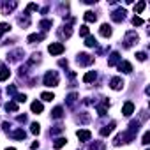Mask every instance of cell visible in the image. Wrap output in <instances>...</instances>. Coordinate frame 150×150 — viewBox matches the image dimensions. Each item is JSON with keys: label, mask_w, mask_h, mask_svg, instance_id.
<instances>
[{"label": "cell", "mask_w": 150, "mask_h": 150, "mask_svg": "<svg viewBox=\"0 0 150 150\" xmlns=\"http://www.w3.org/2000/svg\"><path fill=\"white\" fill-rule=\"evenodd\" d=\"M110 87H111L113 90H122V88H124V80H122V78H111Z\"/></svg>", "instance_id": "6"}, {"label": "cell", "mask_w": 150, "mask_h": 150, "mask_svg": "<svg viewBox=\"0 0 150 150\" xmlns=\"http://www.w3.org/2000/svg\"><path fill=\"white\" fill-rule=\"evenodd\" d=\"M30 108H32V111H34V113H41V111H42V104H41L39 101H34Z\"/></svg>", "instance_id": "24"}, {"label": "cell", "mask_w": 150, "mask_h": 150, "mask_svg": "<svg viewBox=\"0 0 150 150\" xmlns=\"http://www.w3.org/2000/svg\"><path fill=\"white\" fill-rule=\"evenodd\" d=\"M83 18H85V21H87V23H94V21L97 20V16H96V14H94L92 11H87Z\"/></svg>", "instance_id": "17"}, {"label": "cell", "mask_w": 150, "mask_h": 150, "mask_svg": "<svg viewBox=\"0 0 150 150\" xmlns=\"http://www.w3.org/2000/svg\"><path fill=\"white\" fill-rule=\"evenodd\" d=\"M138 41H139V37L136 35V32H134V30H129V32L125 34V37H124V46H125V48H131V46H132L134 42H138Z\"/></svg>", "instance_id": "2"}, {"label": "cell", "mask_w": 150, "mask_h": 150, "mask_svg": "<svg viewBox=\"0 0 150 150\" xmlns=\"http://www.w3.org/2000/svg\"><path fill=\"white\" fill-rule=\"evenodd\" d=\"M6 150H16V148H6Z\"/></svg>", "instance_id": "43"}, {"label": "cell", "mask_w": 150, "mask_h": 150, "mask_svg": "<svg viewBox=\"0 0 150 150\" xmlns=\"http://www.w3.org/2000/svg\"><path fill=\"white\" fill-rule=\"evenodd\" d=\"M111 20L117 21V23L124 21V20H125V11H124V9H117V11H113V13H111Z\"/></svg>", "instance_id": "4"}, {"label": "cell", "mask_w": 150, "mask_h": 150, "mask_svg": "<svg viewBox=\"0 0 150 150\" xmlns=\"http://www.w3.org/2000/svg\"><path fill=\"white\" fill-rule=\"evenodd\" d=\"M51 117H53V118H62V117H64V110H62L60 106H57V108L51 111Z\"/></svg>", "instance_id": "20"}, {"label": "cell", "mask_w": 150, "mask_h": 150, "mask_svg": "<svg viewBox=\"0 0 150 150\" xmlns=\"http://www.w3.org/2000/svg\"><path fill=\"white\" fill-rule=\"evenodd\" d=\"M85 44H87L88 48H94V46H97V41H96V37H94V35H87Z\"/></svg>", "instance_id": "19"}, {"label": "cell", "mask_w": 150, "mask_h": 150, "mask_svg": "<svg viewBox=\"0 0 150 150\" xmlns=\"http://www.w3.org/2000/svg\"><path fill=\"white\" fill-rule=\"evenodd\" d=\"M60 34H62L65 39H67V37H71V34H72V28H71V25H65V27H64V30H62Z\"/></svg>", "instance_id": "26"}, {"label": "cell", "mask_w": 150, "mask_h": 150, "mask_svg": "<svg viewBox=\"0 0 150 150\" xmlns=\"http://www.w3.org/2000/svg\"><path fill=\"white\" fill-rule=\"evenodd\" d=\"M30 131H32V134H39V132H41V125H39L37 122H34V124L30 125Z\"/></svg>", "instance_id": "29"}, {"label": "cell", "mask_w": 150, "mask_h": 150, "mask_svg": "<svg viewBox=\"0 0 150 150\" xmlns=\"http://www.w3.org/2000/svg\"><path fill=\"white\" fill-rule=\"evenodd\" d=\"M90 120V117H88V113H83L81 117H80V122H83V124H87Z\"/></svg>", "instance_id": "37"}, {"label": "cell", "mask_w": 150, "mask_h": 150, "mask_svg": "<svg viewBox=\"0 0 150 150\" xmlns=\"http://www.w3.org/2000/svg\"><path fill=\"white\" fill-rule=\"evenodd\" d=\"M41 99H42V101H53L55 96H53L51 92H42V94H41Z\"/></svg>", "instance_id": "27"}, {"label": "cell", "mask_w": 150, "mask_h": 150, "mask_svg": "<svg viewBox=\"0 0 150 150\" xmlns=\"http://www.w3.org/2000/svg\"><path fill=\"white\" fill-rule=\"evenodd\" d=\"M78 99V94H71L69 97H67V104H74V101Z\"/></svg>", "instance_id": "35"}, {"label": "cell", "mask_w": 150, "mask_h": 150, "mask_svg": "<svg viewBox=\"0 0 150 150\" xmlns=\"http://www.w3.org/2000/svg\"><path fill=\"white\" fill-rule=\"evenodd\" d=\"M64 44L62 42H51L50 46H48V51L51 53V55H62L64 53Z\"/></svg>", "instance_id": "3"}, {"label": "cell", "mask_w": 150, "mask_h": 150, "mask_svg": "<svg viewBox=\"0 0 150 150\" xmlns=\"http://www.w3.org/2000/svg\"><path fill=\"white\" fill-rule=\"evenodd\" d=\"M58 64H60V65H62V67H67V60H60V62H58Z\"/></svg>", "instance_id": "42"}, {"label": "cell", "mask_w": 150, "mask_h": 150, "mask_svg": "<svg viewBox=\"0 0 150 150\" xmlns=\"http://www.w3.org/2000/svg\"><path fill=\"white\" fill-rule=\"evenodd\" d=\"M9 28H11V25H7V23H0V37H2L6 32H9Z\"/></svg>", "instance_id": "28"}, {"label": "cell", "mask_w": 150, "mask_h": 150, "mask_svg": "<svg viewBox=\"0 0 150 150\" xmlns=\"http://www.w3.org/2000/svg\"><path fill=\"white\" fill-rule=\"evenodd\" d=\"M115 125H117L115 122H111L110 125H104V127L101 129V136H110V134L113 132V129H115Z\"/></svg>", "instance_id": "10"}, {"label": "cell", "mask_w": 150, "mask_h": 150, "mask_svg": "<svg viewBox=\"0 0 150 150\" xmlns=\"http://www.w3.org/2000/svg\"><path fill=\"white\" fill-rule=\"evenodd\" d=\"M7 94H9V96H16V87H14V85L7 87Z\"/></svg>", "instance_id": "36"}, {"label": "cell", "mask_w": 150, "mask_h": 150, "mask_svg": "<svg viewBox=\"0 0 150 150\" xmlns=\"http://www.w3.org/2000/svg\"><path fill=\"white\" fill-rule=\"evenodd\" d=\"M16 7H18V4H16V2H4L2 11H4V14H9V13H13Z\"/></svg>", "instance_id": "7"}, {"label": "cell", "mask_w": 150, "mask_h": 150, "mask_svg": "<svg viewBox=\"0 0 150 150\" xmlns=\"http://www.w3.org/2000/svg\"><path fill=\"white\" fill-rule=\"evenodd\" d=\"M6 110H7V111H18V103H16V101H9V103L6 104Z\"/></svg>", "instance_id": "23"}, {"label": "cell", "mask_w": 150, "mask_h": 150, "mask_svg": "<svg viewBox=\"0 0 150 150\" xmlns=\"http://www.w3.org/2000/svg\"><path fill=\"white\" fill-rule=\"evenodd\" d=\"M44 85L46 87H57L58 85V72L57 71H48L44 76Z\"/></svg>", "instance_id": "1"}, {"label": "cell", "mask_w": 150, "mask_h": 150, "mask_svg": "<svg viewBox=\"0 0 150 150\" xmlns=\"http://www.w3.org/2000/svg\"><path fill=\"white\" fill-rule=\"evenodd\" d=\"M9 76H11V71H9L7 67H2V69H0V81H6Z\"/></svg>", "instance_id": "14"}, {"label": "cell", "mask_w": 150, "mask_h": 150, "mask_svg": "<svg viewBox=\"0 0 150 150\" xmlns=\"http://www.w3.org/2000/svg\"><path fill=\"white\" fill-rule=\"evenodd\" d=\"M80 35H83V37H87V35H88V27H87V25L80 27Z\"/></svg>", "instance_id": "33"}, {"label": "cell", "mask_w": 150, "mask_h": 150, "mask_svg": "<svg viewBox=\"0 0 150 150\" xmlns=\"http://www.w3.org/2000/svg\"><path fill=\"white\" fill-rule=\"evenodd\" d=\"M99 34H101L103 37H110V35H111V27H110V25H106V23H104V25H101Z\"/></svg>", "instance_id": "11"}, {"label": "cell", "mask_w": 150, "mask_h": 150, "mask_svg": "<svg viewBox=\"0 0 150 150\" xmlns=\"http://www.w3.org/2000/svg\"><path fill=\"white\" fill-rule=\"evenodd\" d=\"M132 111H134V104H132L131 101H127V103L124 104V108H122V113H124L125 117H131V115H132Z\"/></svg>", "instance_id": "9"}, {"label": "cell", "mask_w": 150, "mask_h": 150, "mask_svg": "<svg viewBox=\"0 0 150 150\" xmlns=\"http://www.w3.org/2000/svg\"><path fill=\"white\" fill-rule=\"evenodd\" d=\"M143 23H145V21H143L139 16H134V18H132V25H134V27H139V25H143Z\"/></svg>", "instance_id": "30"}, {"label": "cell", "mask_w": 150, "mask_h": 150, "mask_svg": "<svg viewBox=\"0 0 150 150\" xmlns=\"http://www.w3.org/2000/svg\"><path fill=\"white\" fill-rule=\"evenodd\" d=\"M118 69H120L122 72H132V65H131L129 62H120V64H118Z\"/></svg>", "instance_id": "12"}, {"label": "cell", "mask_w": 150, "mask_h": 150, "mask_svg": "<svg viewBox=\"0 0 150 150\" xmlns=\"http://www.w3.org/2000/svg\"><path fill=\"white\" fill-rule=\"evenodd\" d=\"M96 76H97L96 71H88L85 76H83V81H85V83H90V81H94V80H96Z\"/></svg>", "instance_id": "15"}, {"label": "cell", "mask_w": 150, "mask_h": 150, "mask_svg": "<svg viewBox=\"0 0 150 150\" xmlns=\"http://www.w3.org/2000/svg\"><path fill=\"white\" fill-rule=\"evenodd\" d=\"M88 150H106V145H104L103 141H94V143L88 146Z\"/></svg>", "instance_id": "13"}, {"label": "cell", "mask_w": 150, "mask_h": 150, "mask_svg": "<svg viewBox=\"0 0 150 150\" xmlns=\"http://www.w3.org/2000/svg\"><path fill=\"white\" fill-rule=\"evenodd\" d=\"M150 143V132H145L143 134V145H148Z\"/></svg>", "instance_id": "38"}, {"label": "cell", "mask_w": 150, "mask_h": 150, "mask_svg": "<svg viewBox=\"0 0 150 150\" xmlns=\"http://www.w3.org/2000/svg\"><path fill=\"white\" fill-rule=\"evenodd\" d=\"M76 60H78V64H80V65H88V64H92V62H94V58H92L90 55H87V53H80Z\"/></svg>", "instance_id": "5"}, {"label": "cell", "mask_w": 150, "mask_h": 150, "mask_svg": "<svg viewBox=\"0 0 150 150\" xmlns=\"http://www.w3.org/2000/svg\"><path fill=\"white\" fill-rule=\"evenodd\" d=\"M11 136H13V138H16V139H25V136H27V134H25V131H23V129H16Z\"/></svg>", "instance_id": "21"}, {"label": "cell", "mask_w": 150, "mask_h": 150, "mask_svg": "<svg viewBox=\"0 0 150 150\" xmlns=\"http://www.w3.org/2000/svg\"><path fill=\"white\" fill-rule=\"evenodd\" d=\"M65 143H67V139H65V138H57V139H55V143H53V148H55V150H58V148H62Z\"/></svg>", "instance_id": "18"}, {"label": "cell", "mask_w": 150, "mask_h": 150, "mask_svg": "<svg viewBox=\"0 0 150 150\" xmlns=\"http://www.w3.org/2000/svg\"><path fill=\"white\" fill-rule=\"evenodd\" d=\"M37 9H39V7H37L35 4H28V6H27V11H37Z\"/></svg>", "instance_id": "39"}, {"label": "cell", "mask_w": 150, "mask_h": 150, "mask_svg": "<svg viewBox=\"0 0 150 150\" xmlns=\"http://www.w3.org/2000/svg\"><path fill=\"white\" fill-rule=\"evenodd\" d=\"M51 25H53V21H51V20H42V21L39 23V27H41L42 30H48V28H51Z\"/></svg>", "instance_id": "25"}, {"label": "cell", "mask_w": 150, "mask_h": 150, "mask_svg": "<svg viewBox=\"0 0 150 150\" xmlns=\"http://www.w3.org/2000/svg\"><path fill=\"white\" fill-rule=\"evenodd\" d=\"M16 120H18V122H21V124H25V122H27V117H25V115H18V118H16Z\"/></svg>", "instance_id": "40"}, {"label": "cell", "mask_w": 150, "mask_h": 150, "mask_svg": "<svg viewBox=\"0 0 150 150\" xmlns=\"http://www.w3.org/2000/svg\"><path fill=\"white\" fill-rule=\"evenodd\" d=\"M14 99H16V103H25V101H27V96H25V94H16Z\"/></svg>", "instance_id": "31"}, {"label": "cell", "mask_w": 150, "mask_h": 150, "mask_svg": "<svg viewBox=\"0 0 150 150\" xmlns=\"http://www.w3.org/2000/svg\"><path fill=\"white\" fill-rule=\"evenodd\" d=\"M145 6H146V4H145V2H139V4H138V6H136V7H134V11H136V13H138V14H139V13H143V9H145Z\"/></svg>", "instance_id": "32"}, {"label": "cell", "mask_w": 150, "mask_h": 150, "mask_svg": "<svg viewBox=\"0 0 150 150\" xmlns=\"http://www.w3.org/2000/svg\"><path fill=\"white\" fill-rule=\"evenodd\" d=\"M44 39V34H32L28 35V42H35V41H42Z\"/></svg>", "instance_id": "22"}, {"label": "cell", "mask_w": 150, "mask_h": 150, "mask_svg": "<svg viewBox=\"0 0 150 150\" xmlns=\"http://www.w3.org/2000/svg\"><path fill=\"white\" fill-rule=\"evenodd\" d=\"M37 146H39V143H37V141H34V143H32V145H30V148H32V150H35V148H37Z\"/></svg>", "instance_id": "41"}, {"label": "cell", "mask_w": 150, "mask_h": 150, "mask_svg": "<svg viewBox=\"0 0 150 150\" xmlns=\"http://www.w3.org/2000/svg\"><path fill=\"white\" fill-rule=\"evenodd\" d=\"M120 62V55L115 51V53H111V57H110V60H108V65H117Z\"/></svg>", "instance_id": "16"}, {"label": "cell", "mask_w": 150, "mask_h": 150, "mask_svg": "<svg viewBox=\"0 0 150 150\" xmlns=\"http://www.w3.org/2000/svg\"><path fill=\"white\" fill-rule=\"evenodd\" d=\"M76 136L80 138V141H88V139L92 138V132H90V131H87V129H81V131H78V132H76Z\"/></svg>", "instance_id": "8"}, {"label": "cell", "mask_w": 150, "mask_h": 150, "mask_svg": "<svg viewBox=\"0 0 150 150\" xmlns=\"http://www.w3.org/2000/svg\"><path fill=\"white\" fill-rule=\"evenodd\" d=\"M136 58H138L139 62H145V60H146V53H145V51H139V53H136Z\"/></svg>", "instance_id": "34"}]
</instances>
